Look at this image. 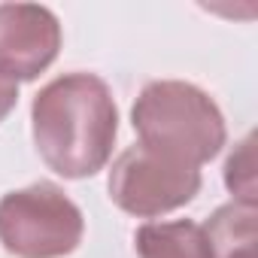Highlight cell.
<instances>
[{"label":"cell","mask_w":258,"mask_h":258,"mask_svg":"<svg viewBox=\"0 0 258 258\" xmlns=\"http://www.w3.org/2000/svg\"><path fill=\"white\" fill-rule=\"evenodd\" d=\"M213 258H255V228L258 213L246 204H222L207 225H201Z\"/></svg>","instance_id":"cell-7"},{"label":"cell","mask_w":258,"mask_h":258,"mask_svg":"<svg viewBox=\"0 0 258 258\" xmlns=\"http://www.w3.org/2000/svg\"><path fill=\"white\" fill-rule=\"evenodd\" d=\"M140 258H213L204 228L195 219L146 222L134 234Z\"/></svg>","instance_id":"cell-6"},{"label":"cell","mask_w":258,"mask_h":258,"mask_svg":"<svg viewBox=\"0 0 258 258\" xmlns=\"http://www.w3.org/2000/svg\"><path fill=\"white\" fill-rule=\"evenodd\" d=\"M19 103V82L0 67V121H4Z\"/></svg>","instance_id":"cell-9"},{"label":"cell","mask_w":258,"mask_h":258,"mask_svg":"<svg viewBox=\"0 0 258 258\" xmlns=\"http://www.w3.org/2000/svg\"><path fill=\"white\" fill-rule=\"evenodd\" d=\"M34 143L49 170L85 179L103 170L118 134V109L109 85L94 73H64L31 103Z\"/></svg>","instance_id":"cell-1"},{"label":"cell","mask_w":258,"mask_h":258,"mask_svg":"<svg viewBox=\"0 0 258 258\" xmlns=\"http://www.w3.org/2000/svg\"><path fill=\"white\" fill-rule=\"evenodd\" d=\"M252 143H255V137L249 134L231 152V158L225 161V185L234 195V201L246 204V207L258 204V198H255V152H252Z\"/></svg>","instance_id":"cell-8"},{"label":"cell","mask_w":258,"mask_h":258,"mask_svg":"<svg viewBox=\"0 0 258 258\" xmlns=\"http://www.w3.org/2000/svg\"><path fill=\"white\" fill-rule=\"evenodd\" d=\"M131 121L143 146L195 167L213 161L228 137L216 100L182 79L149 82L131 109Z\"/></svg>","instance_id":"cell-2"},{"label":"cell","mask_w":258,"mask_h":258,"mask_svg":"<svg viewBox=\"0 0 258 258\" xmlns=\"http://www.w3.org/2000/svg\"><path fill=\"white\" fill-rule=\"evenodd\" d=\"M82 231V210L55 182H34L0 198V243L16 258H64L76 252Z\"/></svg>","instance_id":"cell-3"},{"label":"cell","mask_w":258,"mask_h":258,"mask_svg":"<svg viewBox=\"0 0 258 258\" xmlns=\"http://www.w3.org/2000/svg\"><path fill=\"white\" fill-rule=\"evenodd\" d=\"M201 191V167L155 152L127 146L109 170V198L118 210L137 219H155L195 201Z\"/></svg>","instance_id":"cell-4"},{"label":"cell","mask_w":258,"mask_h":258,"mask_svg":"<svg viewBox=\"0 0 258 258\" xmlns=\"http://www.w3.org/2000/svg\"><path fill=\"white\" fill-rule=\"evenodd\" d=\"M61 49V25L49 7L0 4V67L16 82L37 79Z\"/></svg>","instance_id":"cell-5"}]
</instances>
